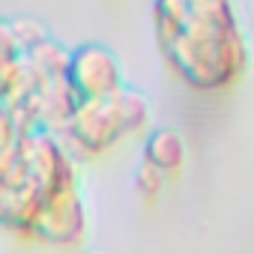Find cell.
<instances>
[{
  "mask_svg": "<svg viewBox=\"0 0 254 254\" xmlns=\"http://www.w3.org/2000/svg\"><path fill=\"white\" fill-rule=\"evenodd\" d=\"M69 150H75L84 159L102 156L108 150H114L123 138H129L126 123L120 114V102L117 93L108 99H81L72 123L63 129Z\"/></svg>",
  "mask_w": 254,
  "mask_h": 254,
  "instance_id": "obj_1",
  "label": "cell"
},
{
  "mask_svg": "<svg viewBox=\"0 0 254 254\" xmlns=\"http://www.w3.org/2000/svg\"><path fill=\"white\" fill-rule=\"evenodd\" d=\"M117 102H120V114H123V123H126V132L138 135L147 129V123H150V105L141 93L135 90H120L117 93Z\"/></svg>",
  "mask_w": 254,
  "mask_h": 254,
  "instance_id": "obj_6",
  "label": "cell"
},
{
  "mask_svg": "<svg viewBox=\"0 0 254 254\" xmlns=\"http://www.w3.org/2000/svg\"><path fill=\"white\" fill-rule=\"evenodd\" d=\"M66 78L81 99H108L123 90L120 60L105 45H81L72 51Z\"/></svg>",
  "mask_w": 254,
  "mask_h": 254,
  "instance_id": "obj_3",
  "label": "cell"
},
{
  "mask_svg": "<svg viewBox=\"0 0 254 254\" xmlns=\"http://www.w3.org/2000/svg\"><path fill=\"white\" fill-rule=\"evenodd\" d=\"M87 254H96V251H87Z\"/></svg>",
  "mask_w": 254,
  "mask_h": 254,
  "instance_id": "obj_8",
  "label": "cell"
},
{
  "mask_svg": "<svg viewBox=\"0 0 254 254\" xmlns=\"http://www.w3.org/2000/svg\"><path fill=\"white\" fill-rule=\"evenodd\" d=\"M165 183H168V174L162 171V168H156L153 162H141V168L135 171V191L144 197V200H156L159 194H162V189H165Z\"/></svg>",
  "mask_w": 254,
  "mask_h": 254,
  "instance_id": "obj_7",
  "label": "cell"
},
{
  "mask_svg": "<svg viewBox=\"0 0 254 254\" xmlns=\"http://www.w3.org/2000/svg\"><path fill=\"white\" fill-rule=\"evenodd\" d=\"M84 236H87V212L75 189L48 197L30 227V239L51 248H78Z\"/></svg>",
  "mask_w": 254,
  "mask_h": 254,
  "instance_id": "obj_2",
  "label": "cell"
},
{
  "mask_svg": "<svg viewBox=\"0 0 254 254\" xmlns=\"http://www.w3.org/2000/svg\"><path fill=\"white\" fill-rule=\"evenodd\" d=\"M144 159L162 168L168 177H177L186 165V138L177 129H153L144 141Z\"/></svg>",
  "mask_w": 254,
  "mask_h": 254,
  "instance_id": "obj_4",
  "label": "cell"
},
{
  "mask_svg": "<svg viewBox=\"0 0 254 254\" xmlns=\"http://www.w3.org/2000/svg\"><path fill=\"white\" fill-rule=\"evenodd\" d=\"M24 60H27L30 72L36 75V81H51V78H66L72 54H66L60 45H54V42L45 39V42L33 45V48L24 54Z\"/></svg>",
  "mask_w": 254,
  "mask_h": 254,
  "instance_id": "obj_5",
  "label": "cell"
}]
</instances>
